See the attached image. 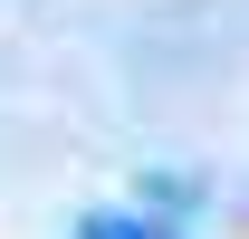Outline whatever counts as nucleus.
I'll use <instances>...</instances> for the list:
<instances>
[{"label": "nucleus", "mask_w": 249, "mask_h": 239, "mask_svg": "<svg viewBox=\"0 0 249 239\" xmlns=\"http://www.w3.org/2000/svg\"><path fill=\"white\" fill-rule=\"evenodd\" d=\"M77 239H173V230H154V220H124V210H96Z\"/></svg>", "instance_id": "f257e3e1"}]
</instances>
